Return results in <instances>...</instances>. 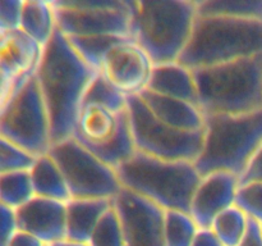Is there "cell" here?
<instances>
[{
    "instance_id": "cell-1",
    "label": "cell",
    "mask_w": 262,
    "mask_h": 246,
    "mask_svg": "<svg viewBox=\"0 0 262 246\" xmlns=\"http://www.w3.org/2000/svg\"><path fill=\"white\" fill-rule=\"evenodd\" d=\"M97 74L56 28L35 74L50 115L53 144L73 136L83 97Z\"/></svg>"
},
{
    "instance_id": "cell-2",
    "label": "cell",
    "mask_w": 262,
    "mask_h": 246,
    "mask_svg": "<svg viewBox=\"0 0 262 246\" xmlns=\"http://www.w3.org/2000/svg\"><path fill=\"white\" fill-rule=\"evenodd\" d=\"M130 37L154 64L179 61L199 12L192 0H129Z\"/></svg>"
},
{
    "instance_id": "cell-3",
    "label": "cell",
    "mask_w": 262,
    "mask_h": 246,
    "mask_svg": "<svg viewBox=\"0 0 262 246\" xmlns=\"http://www.w3.org/2000/svg\"><path fill=\"white\" fill-rule=\"evenodd\" d=\"M204 114L262 109V55L192 69Z\"/></svg>"
},
{
    "instance_id": "cell-4",
    "label": "cell",
    "mask_w": 262,
    "mask_h": 246,
    "mask_svg": "<svg viewBox=\"0 0 262 246\" xmlns=\"http://www.w3.org/2000/svg\"><path fill=\"white\" fill-rule=\"evenodd\" d=\"M262 55V19L199 15L179 63L204 68Z\"/></svg>"
},
{
    "instance_id": "cell-5",
    "label": "cell",
    "mask_w": 262,
    "mask_h": 246,
    "mask_svg": "<svg viewBox=\"0 0 262 246\" xmlns=\"http://www.w3.org/2000/svg\"><path fill=\"white\" fill-rule=\"evenodd\" d=\"M123 187L142 195L165 210L189 213L201 174L193 161L166 160L136 151L117 168Z\"/></svg>"
},
{
    "instance_id": "cell-6",
    "label": "cell",
    "mask_w": 262,
    "mask_h": 246,
    "mask_svg": "<svg viewBox=\"0 0 262 246\" xmlns=\"http://www.w3.org/2000/svg\"><path fill=\"white\" fill-rule=\"evenodd\" d=\"M262 144V109L245 114H205L204 145L194 161L201 176L211 172L242 174Z\"/></svg>"
},
{
    "instance_id": "cell-7",
    "label": "cell",
    "mask_w": 262,
    "mask_h": 246,
    "mask_svg": "<svg viewBox=\"0 0 262 246\" xmlns=\"http://www.w3.org/2000/svg\"><path fill=\"white\" fill-rule=\"evenodd\" d=\"M0 138L10 141L35 156L49 153L51 122L36 76L15 82L0 107Z\"/></svg>"
},
{
    "instance_id": "cell-8",
    "label": "cell",
    "mask_w": 262,
    "mask_h": 246,
    "mask_svg": "<svg viewBox=\"0 0 262 246\" xmlns=\"http://www.w3.org/2000/svg\"><path fill=\"white\" fill-rule=\"evenodd\" d=\"M73 137L115 169L137 151L128 108L118 112L97 102H83Z\"/></svg>"
},
{
    "instance_id": "cell-9",
    "label": "cell",
    "mask_w": 262,
    "mask_h": 246,
    "mask_svg": "<svg viewBox=\"0 0 262 246\" xmlns=\"http://www.w3.org/2000/svg\"><path fill=\"white\" fill-rule=\"evenodd\" d=\"M48 154L60 168L71 199L113 200L123 189L117 169L104 163L73 136L53 144Z\"/></svg>"
},
{
    "instance_id": "cell-10",
    "label": "cell",
    "mask_w": 262,
    "mask_h": 246,
    "mask_svg": "<svg viewBox=\"0 0 262 246\" xmlns=\"http://www.w3.org/2000/svg\"><path fill=\"white\" fill-rule=\"evenodd\" d=\"M56 28L66 37H130L129 0L53 2Z\"/></svg>"
},
{
    "instance_id": "cell-11",
    "label": "cell",
    "mask_w": 262,
    "mask_h": 246,
    "mask_svg": "<svg viewBox=\"0 0 262 246\" xmlns=\"http://www.w3.org/2000/svg\"><path fill=\"white\" fill-rule=\"evenodd\" d=\"M127 108L137 151L166 160H197L204 145L205 131L186 132L160 122L138 95L128 97Z\"/></svg>"
},
{
    "instance_id": "cell-12",
    "label": "cell",
    "mask_w": 262,
    "mask_h": 246,
    "mask_svg": "<svg viewBox=\"0 0 262 246\" xmlns=\"http://www.w3.org/2000/svg\"><path fill=\"white\" fill-rule=\"evenodd\" d=\"M154 66L142 46L132 37H122L104 53L99 74L113 89L129 97L147 89Z\"/></svg>"
},
{
    "instance_id": "cell-13",
    "label": "cell",
    "mask_w": 262,
    "mask_h": 246,
    "mask_svg": "<svg viewBox=\"0 0 262 246\" xmlns=\"http://www.w3.org/2000/svg\"><path fill=\"white\" fill-rule=\"evenodd\" d=\"M112 201L120 220L125 246H165V209L125 187Z\"/></svg>"
},
{
    "instance_id": "cell-14",
    "label": "cell",
    "mask_w": 262,
    "mask_h": 246,
    "mask_svg": "<svg viewBox=\"0 0 262 246\" xmlns=\"http://www.w3.org/2000/svg\"><path fill=\"white\" fill-rule=\"evenodd\" d=\"M42 53L43 46L20 28L0 35L2 101L18 79L36 74Z\"/></svg>"
},
{
    "instance_id": "cell-15",
    "label": "cell",
    "mask_w": 262,
    "mask_h": 246,
    "mask_svg": "<svg viewBox=\"0 0 262 246\" xmlns=\"http://www.w3.org/2000/svg\"><path fill=\"white\" fill-rule=\"evenodd\" d=\"M239 177L232 172L216 171L201 176L192 196L189 214L199 228H210L215 217L235 204Z\"/></svg>"
},
{
    "instance_id": "cell-16",
    "label": "cell",
    "mask_w": 262,
    "mask_h": 246,
    "mask_svg": "<svg viewBox=\"0 0 262 246\" xmlns=\"http://www.w3.org/2000/svg\"><path fill=\"white\" fill-rule=\"evenodd\" d=\"M18 230L51 245L67 237V202L35 196L15 210Z\"/></svg>"
},
{
    "instance_id": "cell-17",
    "label": "cell",
    "mask_w": 262,
    "mask_h": 246,
    "mask_svg": "<svg viewBox=\"0 0 262 246\" xmlns=\"http://www.w3.org/2000/svg\"><path fill=\"white\" fill-rule=\"evenodd\" d=\"M138 96L151 114L160 122L186 132L205 131V114L200 105L164 96L147 89L138 94Z\"/></svg>"
},
{
    "instance_id": "cell-18",
    "label": "cell",
    "mask_w": 262,
    "mask_h": 246,
    "mask_svg": "<svg viewBox=\"0 0 262 246\" xmlns=\"http://www.w3.org/2000/svg\"><path fill=\"white\" fill-rule=\"evenodd\" d=\"M147 90L199 105L193 71L179 61L154 66Z\"/></svg>"
},
{
    "instance_id": "cell-19",
    "label": "cell",
    "mask_w": 262,
    "mask_h": 246,
    "mask_svg": "<svg viewBox=\"0 0 262 246\" xmlns=\"http://www.w3.org/2000/svg\"><path fill=\"white\" fill-rule=\"evenodd\" d=\"M113 207L107 199H71L67 201V240L89 243L102 215Z\"/></svg>"
},
{
    "instance_id": "cell-20",
    "label": "cell",
    "mask_w": 262,
    "mask_h": 246,
    "mask_svg": "<svg viewBox=\"0 0 262 246\" xmlns=\"http://www.w3.org/2000/svg\"><path fill=\"white\" fill-rule=\"evenodd\" d=\"M30 174L35 196L48 197L64 202L71 200V194L63 173L56 161L49 154L37 156Z\"/></svg>"
},
{
    "instance_id": "cell-21",
    "label": "cell",
    "mask_w": 262,
    "mask_h": 246,
    "mask_svg": "<svg viewBox=\"0 0 262 246\" xmlns=\"http://www.w3.org/2000/svg\"><path fill=\"white\" fill-rule=\"evenodd\" d=\"M20 30L45 48L56 31V18L53 2L25 0Z\"/></svg>"
},
{
    "instance_id": "cell-22",
    "label": "cell",
    "mask_w": 262,
    "mask_h": 246,
    "mask_svg": "<svg viewBox=\"0 0 262 246\" xmlns=\"http://www.w3.org/2000/svg\"><path fill=\"white\" fill-rule=\"evenodd\" d=\"M250 218L237 205L227 208L215 217L211 230L223 246H238L247 232Z\"/></svg>"
},
{
    "instance_id": "cell-23",
    "label": "cell",
    "mask_w": 262,
    "mask_h": 246,
    "mask_svg": "<svg viewBox=\"0 0 262 246\" xmlns=\"http://www.w3.org/2000/svg\"><path fill=\"white\" fill-rule=\"evenodd\" d=\"M35 197L27 171L0 173V204L17 210Z\"/></svg>"
},
{
    "instance_id": "cell-24",
    "label": "cell",
    "mask_w": 262,
    "mask_h": 246,
    "mask_svg": "<svg viewBox=\"0 0 262 246\" xmlns=\"http://www.w3.org/2000/svg\"><path fill=\"white\" fill-rule=\"evenodd\" d=\"M199 15H224L262 19V0H200Z\"/></svg>"
},
{
    "instance_id": "cell-25",
    "label": "cell",
    "mask_w": 262,
    "mask_h": 246,
    "mask_svg": "<svg viewBox=\"0 0 262 246\" xmlns=\"http://www.w3.org/2000/svg\"><path fill=\"white\" fill-rule=\"evenodd\" d=\"M199 225L192 215L182 210H166L164 223L165 246H192Z\"/></svg>"
},
{
    "instance_id": "cell-26",
    "label": "cell",
    "mask_w": 262,
    "mask_h": 246,
    "mask_svg": "<svg viewBox=\"0 0 262 246\" xmlns=\"http://www.w3.org/2000/svg\"><path fill=\"white\" fill-rule=\"evenodd\" d=\"M89 246H125L122 225L114 208H110L95 227Z\"/></svg>"
},
{
    "instance_id": "cell-27",
    "label": "cell",
    "mask_w": 262,
    "mask_h": 246,
    "mask_svg": "<svg viewBox=\"0 0 262 246\" xmlns=\"http://www.w3.org/2000/svg\"><path fill=\"white\" fill-rule=\"evenodd\" d=\"M68 38V37H67ZM119 38L118 36H95V37H72L68 38L77 53L82 56L90 67L99 72L100 61L105 51Z\"/></svg>"
},
{
    "instance_id": "cell-28",
    "label": "cell",
    "mask_w": 262,
    "mask_h": 246,
    "mask_svg": "<svg viewBox=\"0 0 262 246\" xmlns=\"http://www.w3.org/2000/svg\"><path fill=\"white\" fill-rule=\"evenodd\" d=\"M37 156L10 141L0 138V173L30 172Z\"/></svg>"
},
{
    "instance_id": "cell-29",
    "label": "cell",
    "mask_w": 262,
    "mask_h": 246,
    "mask_svg": "<svg viewBox=\"0 0 262 246\" xmlns=\"http://www.w3.org/2000/svg\"><path fill=\"white\" fill-rule=\"evenodd\" d=\"M83 102H97V104L105 105L110 109L120 112V110L127 109L128 97L113 89L100 74H97V77L92 81L86 91Z\"/></svg>"
},
{
    "instance_id": "cell-30",
    "label": "cell",
    "mask_w": 262,
    "mask_h": 246,
    "mask_svg": "<svg viewBox=\"0 0 262 246\" xmlns=\"http://www.w3.org/2000/svg\"><path fill=\"white\" fill-rule=\"evenodd\" d=\"M235 205L239 207L248 218L262 224V182L239 183Z\"/></svg>"
},
{
    "instance_id": "cell-31",
    "label": "cell",
    "mask_w": 262,
    "mask_h": 246,
    "mask_svg": "<svg viewBox=\"0 0 262 246\" xmlns=\"http://www.w3.org/2000/svg\"><path fill=\"white\" fill-rule=\"evenodd\" d=\"M25 0H3L0 3V35L19 30Z\"/></svg>"
},
{
    "instance_id": "cell-32",
    "label": "cell",
    "mask_w": 262,
    "mask_h": 246,
    "mask_svg": "<svg viewBox=\"0 0 262 246\" xmlns=\"http://www.w3.org/2000/svg\"><path fill=\"white\" fill-rule=\"evenodd\" d=\"M262 182V144L255 151L239 176V183Z\"/></svg>"
},
{
    "instance_id": "cell-33",
    "label": "cell",
    "mask_w": 262,
    "mask_h": 246,
    "mask_svg": "<svg viewBox=\"0 0 262 246\" xmlns=\"http://www.w3.org/2000/svg\"><path fill=\"white\" fill-rule=\"evenodd\" d=\"M2 208V233H0V246L7 245L13 235L18 231V222L15 210L8 208L5 205H0Z\"/></svg>"
},
{
    "instance_id": "cell-34",
    "label": "cell",
    "mask_w": 262,
    "mask_h": 246,
    "mask_svg": "<svg viewBox=\"0 0 262 246\" xmlns=\"http://www.w3.org/2000/svg\"><path fill=\"white\" fill-rule=\"evenodd\" d=\"M238 246H262V227L260 223L250 218L247 232Z\"/></svg>"
},
{
    "instance_id": "cell-35",
    "label": "cell",
    "mask_w": 262,
    "mask_h": 246,
    "mask_svg": "<svg viewBox=\"0 0 262 246\" xmlns=\"http://www.w3.org/2000/svg\"><path fill=\"white\" fill-rule=\"evenodd\" d=\"M5 246H48L38 240L37 237L32 236L31 233L25 232L22 230H18L14 235L10 237Z\"/></svg>"
},
{
    "instance_id": "cell-36",
    "label": "cell",
    "mask_w": 262,
    "mask_h": 246,
    "mask_svg": "<svg viewBox=\"0 0 262 246\" xmlns=\"http://www.w3.org/2000/svg\"><path fill=\"white\" fill-rule=\"evenodd\" d=\"M192 246H223L211 228H199Z\"/></svg>"
},
{
    "instance_id": "cell-37",
    "label": "cell",
    "mask_w": 262,
    "mask_h": 246,
    "mask_svg": "<svg viewBox=\"0 0 262 246\" xmlns=\"http://www.w3.org/2000/svg\"><path fill=\"white\" fill-rule=\"evenodd\" d=\"M49 246H89V243H83V242H76V241H71V240H61L58 241L55 243H51Z\"/></svg>"
},
{
    "instance_id": "cell-38",
    "label": "cell",
    "mask_w": 262,
    "mask_h": 246,
    "mask_svg": "<svg viewBox=\"0 0 262 246\" xmlns=\"http://www.w3.org/2000/svg\"><path fill=\"white\" fill-rule=\"evenodd\" d=\"M261 227H262V224H261Z\"/></svg>"
},
{
    "instance_id": "cell-39",
    "label": "cell",
    "mask_w": 262,
    "mask_h": 246,
    "mask_svg": "<svg viewBox=\"0 0 262 246\" xmlns=\"http://www.w3.org/2000/svg\"><path fill=\"white\" fill-rule=\"evenodd\" d=\"M48 246H49V245H48Z\"/></svg>"
}]
</instances>
